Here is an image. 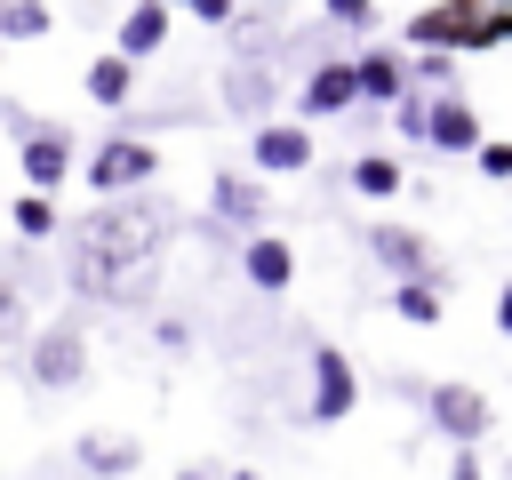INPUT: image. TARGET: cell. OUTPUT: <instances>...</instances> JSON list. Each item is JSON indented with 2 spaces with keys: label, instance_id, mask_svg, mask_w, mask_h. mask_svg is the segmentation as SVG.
<instances>
[{
  "label": "cell",
  "instance_id": "cell-1",
  "mask_svg": "<svg viewBox=\"0 0 512 480\" xmlns=\"http://www.w3.org/2000/svg\"><path fill=\"white\" fill-rule=\"evenodd\" d=\"M64 264H72V288L96 296V304H144L152 280H160V256H168V208L128 192V200H104L88 208L72 232H64Z\"/></svg>",
  "mask_w": 512,
  "mask_h": 480
},
{
  "label": "cell",
  "instance_id": "cell-2",
  "mask_svg": "<svg viewBox=\"0 0 512 480\" xmlns=\"http://www.w3.org/2000/svg\"><path fill=\"white\" fill-rule=\"evenodd\" d=\"M408 40H424V48H496V40H512V8H472V0H448V8H416L408 16Z\"/></svg>",
  "mask_w": 512,
  "mask_h": 480
},
{
  "label": "cell",
  "instance_id": "cell-3",
  "mask_svg": "<svg viewBox=\"0 0 512 480\" xmlns=\"http://www.w3.org/2000/svg\"><path fill=\"white\" fill-rule=\"evenodd\" d=\"M352 400H360L352 360H344L336 344H320V352H312V416H320V424H344V416H352Z\"/></svg>",
  "mask_w": 512,
  "mask_h": 480
},
{
  "label": "cell",
  "instance_id": "cell-4",
  "mask_svg": "<svg viewBox=\"0 0 512 480\" xmlns=\"http://www.w3.org/2000/svg\"><path fill=\"white\" fill-rule=\"evenodd\" d=\"M152 176V144H128V136H112L96 160H88V184L104 192V200H128V184H144Z\"/></svg>",
  "mask_w": 512,
  "mask_h": 480
},
{
  "label": "cell",
  "instance_id": "cell-5",
  "mask_svg": "<svg viewBox=\"0 0 512 480\" xmlns=\"http://www.w3.org/2000/svg\"><path fill=\"white\" fill-rule=\"evenodd\" d=\"M416 128H424L440 152H480V112H472L464 96H440L432 112H416Z\"/></svg>",
  "mask_w": 512,
  "mask_h": 480
},
{
  "label": "cell",
  "instance_id": "cell-6",
  "mask_svg": "<svg viewBox=\"0 0 512 480\" xmlns=\"http://www.w3.org/2000/svg\"><path fill=\"white\" fill-rule=\"evenodd\" d=\"M256 168H272V176H296V168H312V136H304L296 120H280V128H256Z\"/></svg>",
  "mask_w": 512,
  "mask_h": 480
},
{
  "label": "cell",
  "instance_id": "cell-7",
  "mask_svg": "<svg viewBox=\"0 0 512 480\" xmlns=\"http://www.w3.org/2000/svg\"><path fill=\"white\" fill-rule=\"evenodd\" d=\"M64 168H72V136H24V176H32V200H48L56 184H64Z\"/></svg>",
  "mask_w": 512,
  "mask_h": 480
},
{
  "label": "cell",
  "instance_id": "cell-8",
  "mask_svg": "<svg viewBox=\"0 0 512 480\" xmlns=\"http://www.w3.org/2000/svg\"><path fill=\"white\" fill-rule=\"evenodd\" d=\"M432 416L448 424V440H480V432H488V400H480L472 384H440V392H432Z\"/></svg>",
  "mask_w": 512,
  "mask_h": 480
},
{
  "label": "cell",
  "instance_id": "cell-9",
  "mask_svg": "<svg viewBox=\"0 0 512 480\" xmlns=\"http://www.w3.org/2000/svg\"><path fill=\"white\" fill-rule=\"evenodd\" d=\"M32 376H40V384H80V336H72V328H48V336L32 344Z\"/></svg>",
  "mask_w": 512,
  "mask_h": 480
},
{
  "label": "cell",
  "instance_id": "cell-10",
  "mask_svg": "<svg viewBox=\"0 0 512 480\" xmlns=\"http://www.w3.org/2000/svg\"><path fill=\"white\" fill-rule=\"evenodd\" d=\"M240 264H248V280H256V288H288V280H296V248H288V240H272V232H256Z\"/></svg>",
  "mask_w": 512,
  "mask_h": 480
},
{
  "label": "cell",
  "instance_id": "cell-11",
  "mask_svg": "<svg viewBox=\"0 0 512 480\" xmlns=\"http://www.w3.org/2000/svg\"><path fill=\"white\" fill-rule=\"evenodd\" d=\"M168 24H176V16H168V8H152V0H144V8H136V16H128V24H120V48H112V56H128V64H136V56H152V48H160V40H168Z\"/></svg>",
  "mask_w": 512,
  "mask_h": 480
},
{
  "label": "cell",
  "instance_id": "cell-12",
  "mask_svg": "<svg viewBox=\"0 0 512 480\" xmlns=\"http://www.w3.org/2000/svg\"><path fill=\"white\" fill-rule=\"evenodd\" d=\"M368 248H376V256H384V264H392V272H408V280H440V272H432V256H424V240H416V232H376V240H368Z\"/></svg>",
  "mask_w": 512,
  "mask_h": 480
},
{
  "label": "cell",
  "instance_id": "cell-13",
  "mask_svg": "<svg viewBox=\"0 0 512 480\" xmlns=\"http://www.w3.org/2000/svg\"><path fill=\"white\" fill-rule=\"evenodd\" d=\"M352 96H376V104H400V64L376 48V56H360L352 64Z\"/></svg>",
  "mask_w": 512,
  "mask_h": 480
},
{
  "label": "cell",
  "instance_id": "cell-14",
  "mask_svg": "<svg viewBox=\"0 0 512 480\" xmlns=\"http://www.w3.org/2000/svg\"><path fill=\"white\" fill-rule=\"evenodd\" d=\"M304 104H312V112H344V104H352V64H320V72L304 80Z\"/></svg>",
  "mask_w": 512,
  "mask_h": 480
},
{
  "label": "cell",
  "instance_id": "cell-15",
  "mask_svg": "<svg viewBox=\"0 0 512 480\" xmlns=\"http://www.w3.org/2000/svg\"><path fill=\"white\" fill-rule=\"evenodd\" d=\"M128 80H136V64H128V56H96V64H88V96H96V104H120V96H128Z\"/></svg>",
  "mask_w": 512,
  "mask_h": 480
},
{
  "label": "cell",
  "instance_id": "cell-16",
  "mask_svg": "<svg viewBox=\"0 0 512 480\" xmlns=\"http://www.w3.org/2000/svg\"><path fill=\"white\" fill-rule=\"evenodd\" d=\"M392 304H400V320L432 328V320H440V280H400V296H392Z\"/></svg>",
  "mask_w": 512,
  "mask_h": 480
},
{
  "label": "cell",
  "instance_id": "cell-17",
  "mask_svg": "<svg viewBox=\"0 0 512 480\" xmlns=\"http://www.w3.org/2000/svg\"><path fill=\"white\" fill-rule=\"evenodd\" d=\"M408 176H400V160H360L352 168V192H368V200H392Z\"/></svg>",
  "mask_w": 512,
  "mask_h": 480
},
{
  "label": "cell",
  "instance_id": "cell-18",
  "mask_svg": "<svg viewBox=\"0 0 512 480\" xmlns=\"http://www.w3.org/2000/svg\"><path fill=\"white\" fill-rule=\"evenodd\" d=\"M16 232H24V240H48V232H56V208L24 192V200H16Z\"/></svg>",
  "mask_w": 512,
  "mask_h": 480
},
{
  "label": "cell",
  "instance_id": "cell-19",
  "mask_svg": "<svg viewBox=\"0 0 512 480\" xmlns=\"http://www.w3.org/2000/svg\"><path fill=\"white\" fill-rule=\"evenodd\" d=\"M0 32L8 40H32V32H48V8H0Z\"/></svg>",
  "mask_w": 512,
  "mask_h": 480
},
{
  "label": "cell",
  "instance_id": "cell-20",
  "mask_svg": "<svg viewBox=\"0 0 512 480\" xmlns=\"http://www.w3.org/2000/svg\"><path fill=\"white\" fill-rule=\"evenodd\" d=\"M216 208H224V216H248V208H256V192H248L240 176H216Z\"/></svg>",
  "mask_w": 512,
  "mask_h": 480
},
{
  "label": "cell",
  "instance_id": "cell-21",
  "mask_svg": "<svg viewBox=\"0 0 512 480\" xmlns=\"http://www.w3.org/2000/svg\"><path fill=\"white\" fill-rule=\"evenodd\" d=\"M88 464H96V472H120V464H136V448H120V440L96 432V440H88Z\"/></svg>",
  "mask_w": 512,
  "mask_h": 480
},
{
  "label": "cell",
  "instance_id": "cell-22",
  "mask_svg": "<svg viewBox=\"0 0 512 480\" xmlns=\"http://www.w3.org/2000/svg\"><path fill=\"white\" fill-rule=\"evenodd\" d=\"M480 176H512V144H480Z\"/></svg>",
  "mask_w": 512,
  "mask_h": 480
},
{
  "label": "cell",
  "instance_id": "cell-23",
  "mask_svg": "<svg viewBox=\"0 0 512 480\" xmlns=\"http://www.w3.org/2000/svg\"><path fill=\"white\" fill-rule=\"evenodd\" d=\"M8 312H16V296H8V288H0V328H8Z\"/></svg>",
  "mask_w": 512,
  "mask_h": 480
}]
</instances>
